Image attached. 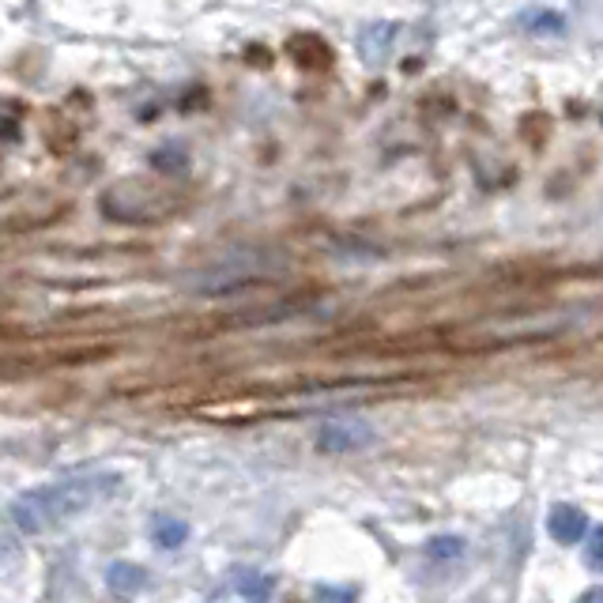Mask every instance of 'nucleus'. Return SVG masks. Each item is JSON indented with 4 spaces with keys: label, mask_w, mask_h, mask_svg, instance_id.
Instances as JSON below:
<instances>
[{
    "label": "nucleus",
    "mask_w": 603,
    "mask_h": 603,
    "mask_svg": "<svg viewBox=\"0 0 603 603\" xmlns=\"http://www.w3.org/2000/svg\"><path fill=\"white\" fill-rule=\"evenodd\" d=\"M110 479H72L61 487H42V491H27L12 502V520L23 532H50L64 520L87 513L95 502H102Z\"/></svg>",
    "instance_id": "nucleus-1"
},
{
    "label": "nucleus",
    "mask_w": 603,
    "mask_h": 603,
    "mask_svg": "<svg viewBox=\"0 0 603 603\" xmlns=\"http://www.w3.org/2000/svg\"><path fill=\"white\" fill-rule=\"evenodd\" d=\"M373 445V430L366 422L355 419H336V422H324L317 430V450L321 453H358Z\"/></svg>",
    "instance_id": "nucleus-2"
},
{
    "label": "nucleus",
    "mask_w": 603,
    "mask_h": 603,
    "mask_svg": "<svg viewBox=\"0 0 603 603\" xmlns=\"http://www.w3.org/2000/svg\"><path fill=\"white\" fill-rule=\"evenodd\" d=\"M547 532L554 543L574 547V543H581L584 532H589V517H584V509H577V505L558 502V505H551V513H547Z\"/></svg>",
    "instance_id": "nucleus-3"
},
{
    "label": "nucleus",
    "mask_w": 603,
    "mask_h": 603,
    "mask_svg": "<svg viewBox=\"0 0 603 603\" xmlns=\"http://www.w3.org/2000/svg\"><path fill=\"white\" fill-rule=\"evenodd\" d=\"M106 581H110V589L118 592L121 600H128V596H136V592L144 589L148 574H144V566H136V562H113L110 574H106Z\"/></svg>",
    "instance_id": "nucleus-4"
},
{
    "label": "nucleus",
    "mask_w": 603,
    "mask_h": 603,
    "mask_svg": "<svg viewBox=\"0 0 603 603\" xmlns=\"http://www.w3.org/2000/svg\"><path fill=\"white\" fill-rule=\"evenodd\" d=\"M234 589L242 592L249 603H264L268 596H272V577L268 574H238V581H234Z\"/></svg>",
    "instance_id": "nucleus-5"
},
{
    "label": "nucleus",
    "mask_w": 603,
    "mask_h": 603,
    "mask_svg": "<svg viewBox=\"0 0 603 603\" xmlns=\"http://www.w3.org/2000/svg\"><path fill=\"white\" fill-rule=\"evenodd\" d=\"M155 543L159 547H167V551H174V547H182L185 543V536H189V528L182 525V520H174V517H162L159 525H155Z\"/></svg>",
    "instance_id": "nucleus-6"
},
{
    "label": "nucleus",
    "mask_w": 603,
    "mask_h": 603,
    "mask_svg": "<svg viewBox=\"0 0 603 603\" xmlns=\"http://www.w3.org/2000/svg\"><path fill=\"white\" fill-rule=\"evenodd\" d=\"M427 554H430V558H445V562L460 558V554H464V540H460V536H438V540L427 543Z\"/></svg>",
    "instance_id": "nucleus-7"
},
{
    "label": "nucleus",
    "mask_w": 603,
    "mask_h": 603,
    "mask_svg": "<svg viewBox=\"0 0 603 603\" xmlns=\"http://www.w3.org/2000/svg\"><path fill=\"white\" fill-rule=\"evenodd\" d=\"M358 592L355 589H340V584H317L313 600L317 603H355Z\"/></svg>",
    "instance_id": "nucleus-8"
},
{
    "label": "nucleus",
    "mask_w": 603,
    "mask_h": 603,
    "mask_svg": "<svg viewBox=\"0 0 603 603\" xmlns=\"http://www.w3.org/2000/svg\"><path fill=\"white\" fill-rule=\"evenodd\" d=\"M528 23H532V27H540L543 35H558V30H566V20H562V15H551V12L528 15Z\"/></svg>",
    "instance_id": "nucleus-9"
},
{
    "label": "nucleus",
    "mask_w": 603,
    "mask_h": 603,
    "mask_svg": "<svg viewBox=\"0 0 603 603\" xmlns=\"http://www.w3.org/2000/svg\"><path fill=\"white\" fill-rule=\"evenodd\" d=\"M584 562H589L592 569H600V574H603V525L589 536V547H584Z\"/></svg>",
    "instance_id": "nucleus-10"
},
{
    "label": "nucleus",
    "mask_w": 603,
    "mask_h": 603,
    "mask_svg": "<svg viewBox=\"0 0 603 603\" xmlns=\"http://www.w3.org/2000/svg\"><path fill=\"white\" fill-rule=\"evenodd\" d=\"M577 603H603V589H592V592H584V596L577 600Z\"/></svg>",
    "instance_id": "nucleus-11"
}]
</instances>
